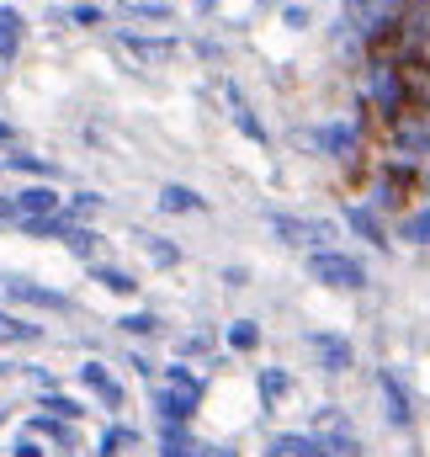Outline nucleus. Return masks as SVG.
Segmentation results:
<instances>
[{"label": "nucleus", "instance_id": "473e14b6", "mask_svg": "<svg viewBox=\"0 0 430 457\" xmlns=\"http://www.w3.org/2000/svg\"><path fill=\"white\" fill-rule=\"evenodd\" d=\"M16 457H43V453H37L32 442H16Z\"/></svg>", "mask_w": 430, "mask_h": 457}, {"label": "nucleus", "instance_id": "393cba45", "mask_svg": "<svg viewBox=\"0 0 430 457\" xmlns=\"http://www.w3.org/2000/svg\"><path fill=\"white\" fill-rule=\"evenodd\" d=\"M144 245H149V255H154L160 266H176V261H181V250H176V245H165L160 234H144Z\"/></svg>", "mask_w": 430, "mask_h": 457}, {"label": "nucleus", "instance_id": "e433bc0d", "mask_svg": "<svg viewBox=\"0 0 430 457\" xmlns=\"http://www.w3.org/2000/svg\"><path fill=\"white\" fill-rule=\"evenodd\" d=\"M266 457H282V453H266Z\"/></svg>", "mask_w": 430, "mask_h": 457}, {"label": "nucleus", "instance_id": "0eeeda50", "mask_svg": "<svg viewBox=\"0 0 430 457\" xmlns=\"http://www.w3.org/2000/svg\"><path fill=\"white\" fill-rule=\"evenodd\" d=\"M223 96H228V112H234V122H239V133H244V138H255V144H271V133L260 128V117L250 112V102L239 96V86H223Z\"/></svg>", "mask_w": 430, "mask_h": 457}, {"label": "nucleus", "instance_id": "7c9ffc66", "mask_svg": "<svg viewBox=\"0 0 430 457\" xmlns=\"http://www.w3.org/2000/svg\"><path fill=\"white\" fill-rule=\"evenodd\" d=\"M404 234H409V239H430V213L409 219V224H404Z\"/></svg>", "mask_w": 430, "mask_h": 457}, {"label": "nucleus", "instance_id": "f8f14e48", "mask_svg": "<svg viewBox=\"0 0 430 457\" xmlns=\"http://www.w3.org/2000/svg\"><path fill=\"white\" fill-rule=\"evenodd\" d=\"M255 383H260V399H266V404H282V399L293 394L287 367H260V378H255Z\"/></svg>", "mask_w": 430, "mask_h": 457}, {"label": "nucleus", "instance_id": "b1692460", "mask_svg": "<svg viewBox=\"0 0 430 457\" xmlns=\"http://www.w3.org/2000/svg\"><path fill=\"white\" fill-rule=\"evenodd\" d=\"M170 388H181V394H192V399H203V378H197L192 367H170Z\"/></svg>", "mask_w": 430, "mask_h": 457}, {"label": "nucleus", "instance_id": "1a4fd4ad", "mask_svg": "<svg viewBox=\"0 0 430 457\" xmlns=\"http://www.w3.org/2000/svg\"><path fill=\"white\" fill-rule=\"evenodd\" d=\"M80 378H86V388H91V394H102V404H107V410H122V388H117V378H112L102 361H86V367H80Z\"/></svg>", "mask_w": 430, "mask_h": 457}, {"label": "nucleus", "instance_id": "72a5a7b5", "mask_svg": "<svg viewBox=\"0 0 430 457\" xmlns=\"http://www.w3.org/2000/svg\"><path fill=\"white\" fill-rule=\"evenodd\" d=\"M203 457H234L228 447H203Z\"/></svg>", "mask_w": 430, "mask_h": 457}, {"label": "nucleus", "instance_id": "a878e982", "mask_svg": "<svg viewBox=\"0 0 430 457\" xmlns=\"http://www.w3.org/2000/svg\"><path fill=\"white\" fill-rule=\"evenodd\" d=\"M64 245H70L75 255H96V234H91V228H70V234H64Z\"/></svg>", "mask_w": 430, "mask_h": 457}, {"label": "nucleus", "instance_id": "412c9836", "mask_svg": "<svg viewBox=\"0 0 430 457\" xmlns=\"http://www.w3.org/2000/svg\"><path fill=\"white\" fill-rule=\"evenodd\" d=\"M96 282H107L112 293H122V298H128V293H138V282H133L128 271H117V266H96Z\"/></svg>", "mask_w": 430, "mask_h": 457}, {"label": "nucleus", "instance_id": "6e6552de", "mask_svg": "<svg viewBox=\"0 0 430 457\" xmlns=\"http://www.w3.org/2000/svg\"><path fill=\"white\" fill-rule=\"evenodd\" d=\"M377 388H383V399H388V420H393V426H409V420H415V410H409L404 383H399L393 372H377Z\"/></svg>", "mask_w": 430, "mask_h": 457}, {"label": "nucleus", "instance_id": "a211bd4d", "mask_svg": "<svg viewBox=\"0 0 430 457\" xmlns=\"http://www.w3.org/2000/svg\"><path fill=\"white\" fill-rule=\"evenodd\" d=\"M128 447H138V431H128V426H112L107 436H102V447H96V453H102V457H117V453H128Z\"/></svg>", "mask_w": 430, "mask_h": 457}, {"label": "nucleus", "instance_id": "c756f323", "mask_svg": "<svg viewBox=\"0 0 430 457\" xmlns=\"http://www.w3.org/2000/svg\"><path fill=\"white\" fill-rule=\"evenodd\" d=\"M133 16H149V21H170V5H160V0H149V5H144V0H138V5H133Z\"/></svg>", "mask_w": 430, "mask_h": 457}, {"label": "nucleus", "instance_id": "4468645a", "mask_svg": "<svg viewBox=\"0 0 430 457\" xmlns=\"http://www.w3.org/2000/svg\"><path fill=\"white\" fill-rule=\"evenodd\" d=\"M271 453H282V457H324V442L319 436H303V431H287V436H277Z\"/></svg>", "mask_w": 430, "mask_h": 457}, {"label": "nucleus", "instance_id": "dca6fc26", "mask_svg": "<svg viewBox=\"0 0 430 457\" xmlns=\"http://www.w3.org/2000/svg\"><path fill=\"white\" fill-rule=\"evenodd\" d=\"M228 345H234V351H255V345H260V325H255V320H234V325H228Z\"/></svg>", "mask_w": 430, "mask_h": 457}, {"label": "nucleus", "instance_id": "5701e85b", "mask_svg": "<svg viewBox=\"0 0 430 457\" xmlns=\"http://www.w3.org/2000/svg\"><path fill=\"white\" fill-rule=\"evenodd\" d=\"M122 43H128L138 59H165V54H170V43H149V37H133V32H122Z\"/></svg>", "mask_w": 430, "mask_h": 457}, {"label": "nucleus", "instance_id": "7ed1b4c3", "mask_svg": "<svg viewBox=\"0 0 430 457\" xmlns=\"http://www.w3.org/2000/svg\"><path fill=\"white\" fill-rule=\"evenodd\" d=\"M309 345H314V356L324 361V372H351V367H356V351H351V341H345V336L314 330V336H309Z\"/></svg>", "mask_w": 430, "mask_h": 457}, {"label": "nucleus", "instance_id": "4be33fe9", "mask_svg": "<svg viewBox=\"0 0 430 457\" xmlns=\"http://www.w3.org/2000/svg\"><path fill=\"white\" fill-rule=\"evenodd\" d=\"M351 228H356V234H367L372 245H388V239H383V224H377L367 208H351Z\"/></svg>", "mask_w": 430, "mask_h": 457}, {"label": "nucleus", "instance_id": "9d476101", "mask_svg": "<svg viewBox=\"0 0 430 457\" xmlns=\"http://www.w3.org/2000/svg\"><path fill=\"white\" fill-rule=\"evenodd\" d=\"M160 457H203V447L192 442L186 426H165V431H160Z\"/></svg>", "mask_w": 430, "mask_h": 457}, {"label": "nucleus", "instance_id": "2f4dec72", "mask_svg": "<svg viewBox=\"0 0 430 457\" xmlns=\"http://www.w3.org/2000/svg\"><path fill=\"white\" fill-rule=\"evenodd\" d=\"M70 208H75V213H96V208H102V197H96V192H80Z\"/></svg>", "mask_w": 430, "mask_h": 457}, {"label": "nucleus", "instance_id": "aec40b11", "mask_svg": "<svg viewBox=\"0 0 430 457\" xmlns=\"http://www.w3.org/2000/svg\"><path fill=\"white\" fill-rule=\"evenodd\" d=\"M43 330L37 325H27V320H11V314H0V341H37Z\"/></svg>", "mask_w": 430, "mask_h": 457}, {"label": "nucleus", "instance_id": "423d86ee", "mask_svg": "<svg viewBox=\"0 0 430 457\" xmlns=\"http://www.w3.org/2000/svg\"><path fill=\"white\" fill-rule=\"evenodd\" d=\"M197 404H203V399H192V394H181V388H160V394H154V410H160L165 426H186V420L197 415Z\"/></svg>", "mask_w": 430, "mask_h": 457}, {"label": "nucleus", "instance_id": "6ab92c4d", "mask_svg": "<svg viewBox=\"0 0 430 457\" xmlns=\"http://www.w3.org/2000/svg\"><path fill=\"white\" fill-rule=\"evenodd\" d=\"M319 144L329 154H351L356 149V128H319Z\"/></svg>", "mask_w": 430, "mask_h": 457}, {"label": "nucleus", "instance_id": "2eb2a0df", "mask_svg": "<svg viewBox=\"0 0 430 457\" xmlns=\"http://www.w3.org/2000/svg\"><path fill=\"white\" fill-rule=\"evenodd\" d=\"M319 442H324V457H361V442H356L345 426H329Z\"/></svg>", "mask_w": 430, "mask_h": 457}, {"label": "nucleus", "instance_id": "f03ea898", "mask_svg": "<svg viewBox=\"0 0 430 457\" xmlns=\"http://www.w3.org/2000/svg\"><path fill=\"white\" fill-rule=\"evenodd\" d=\"M271 228H277L287 245H324V239H335V228L324 224V219H287V213H271Z\"/></svg>", "mask_w": 430, "mask_h": 457}, {"label": "nucleus", "instance_id": "20e7f679", "mask_svg": "<svg viewBox=\"0 0 430 457\" xmlns=\"http://www.w3.org/2000/svg\"><path fill=\"white\" fill-rule=\"evenodd\" d=\"M5 293L16 298V303H37V309H70V298L64 293H54V287H37V282H27V277H5Z\"/></svg>", "mask_w": 430, "mask_h": 457}, {"label": "nucleus", "instance_id": "f704fd0d", "mask_svg": "<svg viewBox=\"0 0 430 457\" xmlns=\"http://www.w3.org/2000/svg\"><path fill=\"white\" fill-rule=\"evenodd\" d=\"M5 213H16V203H5V197H0V219H5Z\"/></svg>", "mask_w": 430, "mask_h": 457}, {"label": "nucleus", "instance_id": "ddd939ff", "mask_svg": "<svg viewBox=\"0 0 430 457\" xmlns=\"http://www.w3.org/2000/svg\"><path fill=\"white\" fill-rule=\"evenodd\" d=\"M43 436H54V447H64V453H80V436H75V420H59V415H43V420H32Z\"/></svg>", "mask_w": 430, "mask_h": 457}, {"label": "nucleus", "instance_id": "9b49d317", "mask_svg": "<svg viewBox=\"0 0 430 457\" xmlns=\"http://www.w3.org/2000/svg\"><path fill=\"white\" fill-rule=\"evenodd\" d=\"M160 208H165V213H203L208 203H203L192 187H181V181H176V187H165V192H160Z\"/></svg>", "mask_w": 430, "mask_h": 457}, {"label": "nucleus", "instance_id": "bb28decb", "mask_svg": "<svg viewBox=\"0 0 430 457\" xmlns=\"http://www.w3.org/2000/svg\"><path fill=\"white\" fill-rule=\"evenodd\" d=\"M122 330H128V336H160V320H154V314H128Z\"/></svg>", "mask_w": 430, "mask_h": 457}, {"label": "nucleus", "instance_id": "c85d7f7f", "mask_svg": "<svg viewBox=\"0 0 430 457\" xmlns=\"http://www.w3.org/2000/svg\"><path fill=\"white\" fill-rule=\"evenodd\" d=\"M11 170H32V176H54V165H48V160H37V154H11Z\"/></svg>", "mask_w": 430, "mask_h": 457}, {"label": "nucleus", "instance_id": "cd10ccee", "mask_svg": "<svg viewBox=\"0 0 430 457\" xmlns=\"http://www.w3.org/2000/svg\"><path fill=\"white\" fill-rule=\"evenodd\" d=\"M43 410H54L59 420H80V415H86V410H80L75 399H64V394H54V399H43Z\"/></svg>", "mask_w": 430, "mask_h": 457}, {"label": "nucleus", "instance_id": "c9c22d12", "mask_svg": "<svg viewBox=\"0 0 430 457\" xmlns=\"http://www.w3.org/2000/svg\"><path fill=\"white\" fill-rule=\"evenodd\" d=\"M0 138H11V128H5V122H0Z\"/></svg>", "mask_w": 430, "mask_h": 457}, {"label": "nucleus", "instance_id": "39448f33", "mask_svg": "<svg viewBox=\"0 0 430 457\" xmlns=\"http://www.w3.org/2000/svg\"><path fill=\"white\" fill-rule=\"evenodd\" d=\"M48 213H64L54 187H27V192H16V219H21V224H27V219H48Z\"/></svg>", "mask_w": 430, "mask_h": 457}, {"label": "nucleus", "instance_id": "f257e3e1", "mask_svg": "<svg viewBox=\"0 0 430 457\" xmlns=\"http://www.w3.org/2000/svg\"><path fill=\"white\" fill-rule=\"evenodd\" d=\"M309 277L324 282V287H340V293L367 287V266H361L356 255H340V250H314V255H309Z\"/></svg>", "mask_w": 430, "mask_h": 457}, {"label": "nucleus", "instance_id": "f3484780", "mask_svg": "<svg viewBox=\"0 0 430 457\" xmlns=\"http://www.w3.org/2000/svg\"><path fill=\"white\" fill-rule=\"evenodd\" d=\"M21 43V16L16 11H0V59H11Z\"/></svg>", "mask_w": 430, "mask_h": 457}]
</instances>
